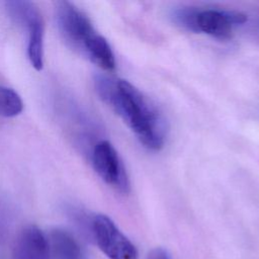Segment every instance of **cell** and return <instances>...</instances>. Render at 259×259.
I'll use <instances>...</instances> for the list:
<instances>
[{
    "label": "cell",
    "instance_id": "obj_6",
    "mask_svg": "<svg viewBox=\"0 0 259 259\" xmlns=\"http://www.w3.org/2000/svg\"><path fill=\"white\" fill-rule=\"evenodd\" d=\"M92 164L98 176L118 192H130L131 183L122 161L108 141H100L92 151Z\"/></svg>",
    "mask_w": 259,
    "mask_h": 259
},
{
    "label": "cell",
    "instance_id": "obj_3",
    "mask_svg": "<svg viewBox=\"0 0 259 259\" xmlns=\"http://www.w3.org/2000/svg\"><path fill=\"white\" fill-rule=\"evenodd\" d=\"M56 19L58 28L66 42L82 54L90 40L98 33L89 17L71 2L57 3Z\"/></svg>",
    "mask_w": 259,
    "mask_h": 259
},
{
    "label": "cell",
    "instance_id": "obj_4",
    "mask_svg": "<svg viewBox=\"0 0 259 259\" xmlns=\"http://www.w3.org/2000/svg\"><path fill=\"white\" fill-rule=\"evenodd\" d=\"M11 16L25 25L28 31L27 57L36 71L44 68V22L41 15L33 3L14 1L7 3Z\"/></svg>",
    "mask_w": 259,
    "mask_h": 259
},
{
    "label": "cell",
    "instance_id": "obj_1",
    "mask_svg": "<svg viewBox=\"0 0 259 259\" xmlns=\"http://www.w3.org/2000/svg\"><path fill=\"white\" fill-rule=\"evenodd\" d=\"M94 84L99 97L121 117L144 147L152 151L164 147L165 118L141 90L126 80L104 75L97 76Z\"/></svg>",
    "mask_w": 259,
    "mask_h": 259
},
{
    "label": "cell",
    "instance_id": "obj_11",
    "mask_svg": "<svg viewBox=\"0 0 259 259\" xmlns=\"http://www.w3.org/2000/svg\"><path fill=\"white\" fill-rule=\"evenodd\" d=\"M146 259H171V256L165 249L155 248L148 254Z\"/></svg>",
    "mask_w": 259,
    "mask_h": 259
},
{
    "label": "cell",
    "instance_id": "obj_9",
    "mask_svg": "<svg viewBox=\"0 0 259 259\" xmlns=\"http://www.w3.org/2000/svg\"><path fill=\"white\" fill-rule=\"evenodd\" d=\"M84 55L91 62L105 71H112L115 68V59L108 41L101 34L97 33L85 49Z\"/></svg>",
    "mask_w": 259,
    "mask_h": 259
},
{
    "label": "cell",
    "instance_id": "obj_8",
    "mask_svg": "<svg viewBox=\"0 0 259 259\" xmlns=\"http://www.w3.org/2000/svg\"><path fill=\"white\" fill-rule=\"evenodd\" d=\"M48 239L54 259H85L80 244L69 232L55 229Z\"/></svg>",
    "mask_w": 259,
    "mask_h": 259
},
{
    "label": "cell",
    "instance_id": "obj_2",
    "mask_svg": "<svg viewBox=\"0 0 259 259\" xmlns=\"http://www.w3.org/2000/svg\"><path fill=\"white\" fill-rule=\"evenodd\" d=\"M171 18L177 25L194 32H202L219 39L232 37L236 25L247 21V15L236 10L199 9L181 7L171 12Z\"/></svg>",
    "mask_w": 259,
    "mask_h": 259
},
{
    "label": "cell",
    "instance_id": "obj_5",
    "mask_svg": "<svg viewBox=\"0 0 259 259\" xmlns=\"http://www.w3.org/2000/svg\"><path fill=\"white\" fill-rule=\"evenodd\" d=\"M91 230L97 246L109 259H138L136 246L107 215H95Z\"/></svg>",
    "mask_w": 259,
    "mask_h": 259
},
{
    "label": "cell",
    "instance_id": "obj_10",
    "mask_svg": "<svg viewBox=\"0 0 259 259\" xmlns=\"http://www.w3.org/2000/svg\"><path fill=\"white\" fill-rule=\"evenodd\" d=\"M23 110L20 95L12 88L0 85V116L14 117Z\"/></svg>",
    "mask_w": 259,
    "mask_h": 259
},
{
    "label": "cell",
    "instance_id": "obj_7",
    "mask_svg": "<svg viewBox=\"0 0 259 259\" xmlns=\"http://www.w3.org/2000/svg\"><path fill=\"white\" fill-rule=\"evenodd\" d=\"M11 259H51L49 239L36 226L24 228L15 241Z\"/></svg>",
    "mask_w": 259,
    "mask_h": 259
}]
</instances>
